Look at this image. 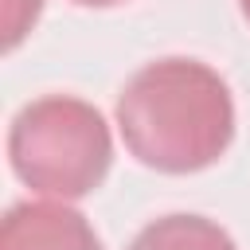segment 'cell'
<instances>
[{"instance_id":"cell-1","label":"cell","mask_w":250,"mask_h":250,"mask_svg":"<svg viewBox=\"0 0 250 250\" xmlns=\"http://www.w3.org/2000/svg\"><path fill=\"white\" fill-rule=\"evenodd\" d=\"M125 148L156 172L211 168L234 141V98L219 70L199 59H156L117 94Z\"/></svg>"},{"instance_id":"cell-2","label":"cell","mask_w":250,"mask_h":250,"mask_svg":"<svg viewBox=\"0 0 250 250\" xmlns=\"http://www.w3.org/2000/svg\"><path fill=\"white\" fill-rule=\"evenodd\" d=\"M8 164L31 191L70 203L109 176L113 137L98 105L74 94H47L12 117Z\"/></svg>"},{"instance_id":"cell-3","label":"cell","mask_w":250,"mask_h":250,"mask_svg":"<svg viewBox=\"0 0 250 250\" xmlns=\"http://www.w3.org/2000/svg\"><path fill=\"white\" fill-rule=\"evenodd\" d=\"M0 250H105L82 211L62 199H27L8 207Z\"/></svg>"},{"instance_id":"cell-4","label":"cell","mask_w":250,"mask_h":250,"mask_svg":"<svg viewBox=\"0 0 250 250\" xmlns=\"http://www.w3.org/2000/svg\"><path fill=\"white\" fill-rule=\"evenodd\" d=\"M129 250H238V246L219 223L203 215H164L152 219L129 242Z\"/></svg>"},{"instance_id":"cell-5","label":"cell","mask_w":250,"mask_h":250,"mask_svg":"<svg viewBox=\"0 0 250 250\" xmlns=\"http://www.w3.org/2000/svg\"><path fill=\"white\" fill-rule=\"evenodd\" d=\"M39 12H43V0H4V51H16L23 43Z\"/></svg>"},{"instance_id":"cell-6","label":"cell","mask_w":250,"mask_h":250,"mask_svg":"<svg viewBox=\"0 0 250 250\" xmlns=\"http://www.w3.org/2000/svg\"><path fill=\"white\" fill-rule=\"evenodd\" d=\"M74 4H82V8H117L125 0H74Z\"/></svg>"},{"instance_id":"cell-7","label":"cell","mask_w":250,"mask_h":250,"mask_svg":"<svg viewBox=\"0 0 250 250\" xmlns=\"http://www.w3.org/2000/svg\"><path fill=\"white\" fill-rule=\"evenodd\" d=\"M238 8H242V20L250 23V0H238Z\"/></svg>"}]
</instances>
